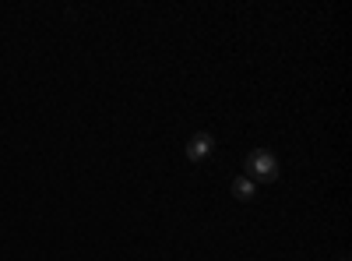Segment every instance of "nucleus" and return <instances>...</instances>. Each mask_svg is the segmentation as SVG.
Segmentation results:
<instances>
[{
  "mask_svg": "<svg viewBox=\"0 0 352 261\" xmlns=\"http://www.w3.org/2000/svg\"><path fill=\"white\" fill-rule=\"evenodd\" d=\"M243 169H247L243 177L254 184H275L278 180V159L268 149H250L243 159Z\"/></svg>",
  "mask_w": 352,
  "mask_h": 261,
  "instance_id": "1",
  "label": "nucleus"
},
{
  "mask_svg": "<svg viewBox=\"0 0 352 261\" xmlns=\"http://www.w3.org/2000/svg\"><path fill=\"white\" fill-rule=\"evenodd\" d=\"M212 152H215V138H212L208 131L190 134V141H187V159H190V163H204Z\"/></svg>",
  "mask_w": 352,
  "mask_h": 261,
  "instance_id": "2",
  "label": "nucleus"
},
{
  "mask_svg": "<svg viewBox=\"0 0 352 261\" xmlns=\"http://www.w3.org/2000/svg\"><path fill=\"white\" fill-rule=\"evenodd\" d=\"M254 191H257V184L247 180V177H236V180H232V198H236V201H250Z\"/></svg>",
  "mask_w": 352,
  "mask_h": 261,
  "instance_id": "3",
  "label": "nucleus"
},
{
  "mask_svg": "<svg viewBox=\"0 0 352 261\" xmlns=\"http://www.w3.org/2000/svg\"><path fill=\"white\" fill-rule=\"evenodd\" d=\"M342 261H349V258H342Z\"/></svg>",
  "mask_w": 352,
  "mask_h": 261,
  "instance_id": "4",
  "label": "nucleus"
}]
</instances>
